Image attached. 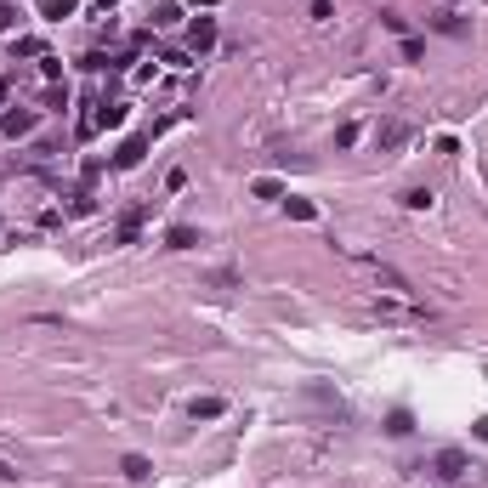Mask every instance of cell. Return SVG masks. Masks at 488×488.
Instances as JSON below:
<instances>
[{
	"label": "cell",
	"mask_w": 488,
	"mask_h": 488,
	"mask_svg": "<svg viewBox=\"0 0 488 488\" xmlns=\"http://www.w3.org/2000/svg\"><path fill=\"white\" fill-rule=\"evenodd\" d=\"M0 29H12V6H0Z\"/></svg>",
	"instance_id": "obj_15"
},
{
	"label": "cell",
	"mask_w": 488,
	"mask_h": 488,
	"mask_svg": "<svg viewBox=\"0 0 488 488\" xmlns=\"http://www.w3.org/2000/svg\"><path fill=\"white\" fill-rule=\"evenodd\" d=\"M165 244H170V250H193V244H199V233H193V228H170V233H165Z\"/></svg>",
	"instance_id": "obj_6"
},
{
	"label": "cell",
	"mask_w": 488,
	"mask_h": 488,
	"mask_svg": "<svg viewBox=\"0 0 488 488\" xmlns=\"http://www.w3.org/2000/svg\"><path fill=\"white\" fill-rule=\"evenodd\" d=\"M364 273L386 290V295H415V284L404 279V273H397V267H386V261H364Z\"/></svg>",
	"instance_id": "obj_1"
},
{
	"label": "cell",
	"mask_w": 488,
	"mask_h": 488,
	"mask_svg": "<svg viewBox=\"0 0 488 488\" xmlns=\"http://www.w3.org/2000/svg\"><path fill=\"white\" fill-rule=\"evenodd\" d=\"M137 228H142V210H131V216L119 221V244H131V239H137Z\"/></svg>",
	"instance_id": "obj_10"
},
{
	"label": "cell",
	"mask_w": 488,
	"mask_h": 488,
	"mask_svg": "<svg viewBox=\"0 0 488 488\" xmlns=\"http://www.w3.org/2000/svg\"><path fill=\"white\" fill-rule=\"evenodd\" d=\"M0 125H6V137H23V131L34 125V114H6V119H0Z\"/></svg>",
	"instance_id": "obj_9"
},
{
	"label": "cell",
	"mask_w": 488,
	"mask_h": 488,
	"mask_svg": "<svg viewBox=\"0 0 488 488\" xmlns=\"http://www.w3.org/2000/svg\"><path fill=\"white\" fill-rule=\"evenodd\" d=\"M386 431H392V437H409V431H415V420H409V409H392V420H386Z\"/></svg>",
	"instance_id": "obj_8"
},
{
	"label": "cell",
	"mask_w": 488,
	"mask_h": 488,
	"mask_svg": "<svg viewBox=\"0 0 488 488\" xmlns=\"http://www.w3.org/2000/svg\"><path fill=\"white\" fill-rule=\"evenodd\" d=\"M125 477L142 482V477H148V460H142V454H125Z\"/></svg>",
	"instance_id": "obj_12"
},
{
	"label": "cell",
	"mask_w": 488,
	"mask_h": 488,
	"mask_svg": "<svg viewBox=\"0 0 488 488\" xmlns=\"http://www.w3.org/2000/svg\"><path fill=\"white\" fill-rule=\"evenodd\" d=\"M250 193H256V199H279V182H273V176H256Z\"/></svg>",
	"instance_id": "obj_11"
},
{
	"label": "cell",
	"mask_w": 488,
	"mask_h": 488,
	"mask_svg": "<svg viewBox=\"0 0 488 488\" xmlns=\"http://www.w3.org/2000/svg\"><path fill=\"white\" fill-rule=\"evenodd\" d=\"M404 205H409V210H431V193H426V188H409Z\"/></svg>",
	"instance_id": "obj_13"
},
{
	"label": "cell",
	"mask_w": 488,
	"mask_h": 488,
	"mask_svg": "<svg viewBox=\"0 0 488 488\" xmlns=\"http://www.w3.org/2000/svg\"><path fill=\"white\" fill-rule=\"evenodd\" d=\"M409 137H415V131H409L404 119H386V125H375V148H380V154H397Z\"/></svg>",
	"instance_id": "obj_2"
},
{
	"label": "cell",
	"mask_w": 488,
	"mask_h": 488,
	"mask_svg": "<svg viewBox=\"0 0 488 488\" xmlns=\"http://www.w3.org/2000/svg\"><path fill=\"white\" fill-rule=\"evenodd\" d=\"M142 148H148V137H131V142H125V148L114 154V165H119V170H131V165L142 159Z\"/></svg>",
	"instance_id": "obj_4"
},
{
	"label": "cell",
	"mask_w": 488,
	"mask_h": 488,
	"mask_svg": "<svg viewBox=\"0 0 488 488\" xmlns=\"http://www.w3.org/2000/svg\"><path fill=\"white\" fill-rule=\"evenodd\" d=\"M0 477H17V471H12V466H6V460H0Z\"/></svg>",
	"instance_id": "obj_16"
},
{
	"label": "cell",
	"mask_w": 488,
	"mask_h": 488,
	"mask_svg": "<svg viewBox=\"0 0 488 488\" xmlns=\"http://www.w3.org/2000/svg\"><path fill=\"white\" fill-rule=\"evenodd\" d=\"M188 40H193V52H210V46H216V23H210V17H199Z\"/></svg>",
	"instance_id": "obj_5"
},
{
	"label": "cell",
	"mask_w": 488,
	"mask_h": 488,
	"mask_svg": "<svg viewBox=\"0 0 488 488\" xmlns=\"http://www.w3.org/2000/svg\"><path fill=\"white\" fill-rule=\"evenodd\" d=\"M437 477H449V482L466 477V454H460V449H443V454H437Z\"/></svg>",
	"instance_id": "obj_3"
},
{
	"label": "cell",
	"mask_w": 488,
	"mask_h": 488,
	"mask_svg": "<svg viewBox=\"0 0 488 488\" xmlns=\"http://www.w3.org/2000/svg\"><path fill=\"white\" fill-rule=\"evenodd\" d=\"M221 415V397H193V420H216Z\"/></svg>",
	"instance_id": "obj_7"
},
{
	"label": "cell",
	"mask_w": 488,
	"mask_h": 488,
	"mask_svg": "<svg viewBox=\"0 0 488 488\" xmlns=\"http://www.w3.org/2000/svg\"><path fill=\"white\" fill-rule=\"evenodd\" d=\"M284 210H290L295 221H313V205H306V199H284Z\"/></svg>",
	"instance_id": "obj_14"
}]
</instances>
